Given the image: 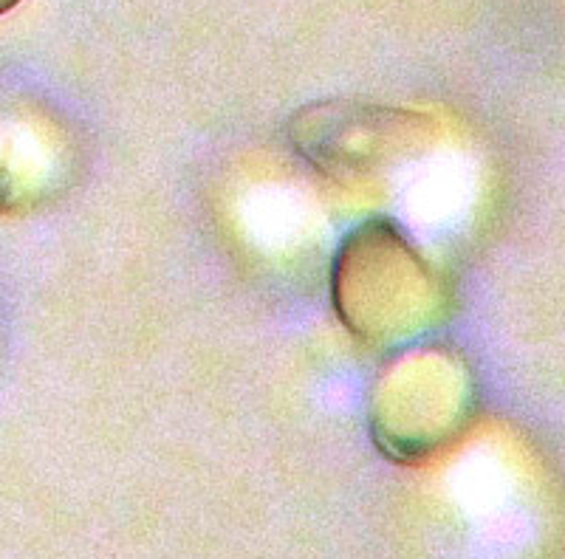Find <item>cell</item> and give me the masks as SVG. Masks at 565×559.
<instances>
[{
  "label": "cell",
  "mask_w": 565,
  "mask_h": 559,
  "mask_svg": "<svg viewBox=\"0 0 565 559\" xmlns=\"http://www.w3.org/2000/svg\"><path fill=\"white\" fill-rule=\"evenodd\" d=\"M342 325L371 345H402L441 316V280L405 232L385 218L367 221L342 240L331 271Z\"/></svg>",
  "instance_id": "1"
},
{
  "label": "cell",
  "mask_w": 565,
  "mask_h": 559,
  "mask_svg": "<svg viewBox=\"0 0 565 559\" xmlns=\"http://www.w3.org/2000/svg\"><path fill=\"white\" fill-rule=\"evenodd\" d=\"M472 407V379L458 356L411 351L382 373L373 393V441L387 458L413 463L447 444Z\"/></svg>",
  "instance_id": "2"
},
{
  "label": "cell",
  "mask_w": 565,
  "mask_h": 559,
  "mask_svg": "<svg viewBox=\"0 0 565 559\" xmlns=\"http://www.w3.org/2000/svg\"><path fill=\"white\" fill-rule=\"evenodd\" d=\"M424 119L411 110L362 103H311L289 122L302 159L334 179L385 173L422 150Z\"/></svg>",
  "instance_id": "3"
},
{
  "label": "cell",
  "mask_w": 565,
  "mask_h": 559,
  "mask_svg": "<svg viewBox=\"0 0 565 559\" xmlns=\"http://www.w3.org/2000/svg\"><path fill=\"white\" fill-rule=\"evenodd\" d=\"M18 3H20V0H0V14H7L9 9H14Z\"/></svg>",
  "instance_id": "4"
}]
</instances>
